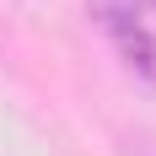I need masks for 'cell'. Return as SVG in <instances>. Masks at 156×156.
<instances>
[{
    "label": "cell",
    "mask_w": 156,
    "mask_h": 156,
    "mask_svg": "<svg viewBox=\"0 0 156 156\" xmlns=\"http://www.w3.org/2000/svg\"><path fill=\"white\" fill-rule=\"evenodd\" d=\"M92 16H97V27L113 38V48L124 54V65L140 70L156 86V38L140 27V5L135 0H92Z\"/></svg>",
    "instance_id": "1"
}]
</instances>
